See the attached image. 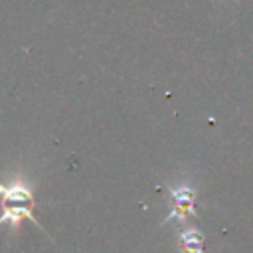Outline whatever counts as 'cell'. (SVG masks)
I'll list each match as a JSON object with an SVG mask.
<instances>
[{"label": "cell", "instance_id": "obj_1", "mask_svg": "<svg viewBox=\"0 0 253 253\" xmlns=\"http://www.w3.org/2000/svg\"><path fill=\"white\" fill-rule=\"evenodd\" d=\"M22 219H30L32 223H36L42 229V225L36 221V217L32 215V210L26 204H4V211L0 213V225L16 227Z\"/></svg>", "mask_w": 253, "mask_h": 253}, {"label": "cell", "instance_id": "obj_3", "mask_svg": "<svg viewBox=\"0 0 253 253\" xmlns=\"http://www.w3.org/2000/svg\"><path fill=\"white\" fill-rule=\"evenodd\" d=\"M182 245H184V253H200V241L192 233H186L182 237Z\"/></svg>", "mask_w": 253, "mask_h": 253}, {"label": "cell", "instance_id": "obj_2", "mask_svg": "<svg viewBox=\"0 0 253 253\" xmlns=\"http://www.w3.org/2000/svg\"><path fill=\"white\" fill-rule=\"evenodd\" d=\"M0 200L4 204H30L34 198L26 184L12 182V184H0Z\"/></svg>", "mask_w": 253, "mask_h": 253}]
</instances>
